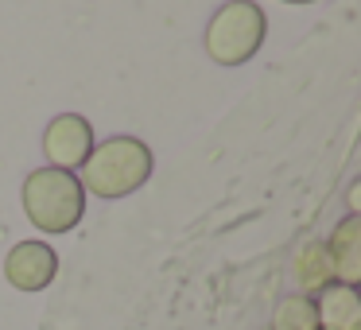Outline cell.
Segmentation results:
<instances>
[{
  "instance_id": "obj_8",
  "label": "cell",
  "mask_w": 361,
  "mask_h": 330,
  "mask_svg": "<svg viewBox=\"0 0 361 330\" xmlns=\"http://www.w3.org/2000/svg\"><path fill=\"white\" fill-rule=\"evenodd\" d=\"M291 276L299 283V295H319L326 283H334V272H330V260H326V245L322 241H307L303 249L291 257Z\"/></svg>"
},
{
  "instance_id": "obj_3",
  "label": "cell",
  "mask_w": 361,
  "mask_h": 330,
  "mask_svg": "<svg viewBox=\"0 0 361 330\" xmlns=\"http://www.w3.org/2000/svg\"><path fill=\"white\" fill-rule=\"evenodd\" d=\"M268 35V16L257 0H226L202 32V47L218 66H245Z\"/></svg>"
},
{
  "instance_id": "obj_10",
  "label": "cell",
  "mask_w": 361,
  "mask_h": 330,
  "mask_svg": "<svg viewBox=\"0 0 361 330\" xmlns=\"http://www.w3.org/2000/svg\"><path fill=\"white\" fill-rule=\"evenodd\" d=\"M283 4H319V0H283Z\"/></svg>"
},
{
  "instance_id": "obj_1",
  "label": "cell",
  "mask_w": 361,
  "mask_h": 330,
  "mask_svg": "<svg viewBox=\"0 0 361 330\" xmlns=\"http://www.w3.org/2000/svg\"><path fill=\"white\" fill-rule=\"evenodd\" d=\"M156 156L140 136H109V140L94 144L90 159L82 164V190L97 198H128L152 179Z\"/></svg>"
},
{
  "instance_id": "obj_6",
  "label": "cell",
  "mask_w": 361,
  "mask_h": 330,
  "mask_svg": "<svg viewBox=\"0 0 361 330\" xmlns=\"http://www.w3.org/2000/svg\"><path fill=\"white\" fill-rule=\"evenodd\" d=\"M326 260H330V272H334V283L357 288V280H361V218L353 210L330 229Z\"/></svg>"
},
{
  "instance_id": "obj_7",
  "label": "cell",
  "mask_w": 361,
  "mask_h": 330,
  "mask_svg": "<svg viewBox=\"0 0 361 330\" xmlns=\"http://www.w3.org/2000/svg\"><path fill=\"white\" fill-rule=\"evenodd\" d=\"M319 330H361V295L345 283H326L314 295Z\"/></svg>"
},
{
  "instance_id": "obj_9",
  "label": "cell",
  "mask_w": 361,
  "mask_h": 330,
  "mask_svg": "<svg viewBox=\"0 0 361 330\" xmlns=\"http://www.w3.org/2000/svg\"><path fill=\"white\" fill-rule=\"evenodd\" d=\"M272 330H319V314H314V299L311 295H283L272 311Z\"/></svg>"
},
{
  "instance_id": "obj_2",
  "label": "cell",
  "mask_w": 361,
  "mask_h": 330,
  "mask_svg": "<svg viewBox=\"0 0 361 330\" xmlns=\"http://www.w3.org/2000/svg\"><path fill=\"white\" fill-rule=\"evenodd\" d=\"M20 202H24L27 221L47 237L71 233L86 218V190H82L78 175L59 171V167H35L24 179Z\"/></svg>"
},
{
  "instance_id": "obj_5",
  "label": "cell",
  "mask_w": 361,
  "mask_h": 330,
  "mask_svg": "<svg viewBox=\"0 0 361 330\" xmlns=\"http://www.w3.org/2000/svg\"><path fill=\"white\" fill-rule=\"evenodd\" d=\"M59 276V252L47 241H16L4 257V280L16 291H47Z\"/></svg>"
},
{
  "instance_id": "obj_4",
  "label": "cell",
  "mask_w": 361,
  "mask_h": 330,
  "mask_svg": "<svg viewBox=\"0 0 361 330\" xmlns=\"http://www.w3.org/2000/svg\"><path fill=\"white\" fill-rule=\"evenodd\" d=\"M94 144V125L82 113H59L43 128V156H47V167H59V171H82Z\"/></svg>"
}]
</instances>
